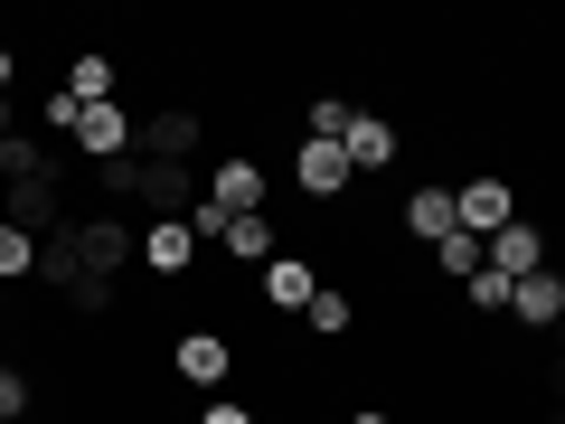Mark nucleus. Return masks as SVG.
<instances>
[{"label":"nucleus","mask_w":565,"mask_h":424,"mask_svg":"<svg viewBox=\"0 0 565 424\" xmlns=\"http://www.w3.org/2000/svg\"><path fill=\"white\" fill-rule=\"evenodd\" d=\"M340 151H349V170H359V180H377V170L405 161V132H396V114L359 104V114H349V132H340Z\"/></svg>","instance_id":"nucleus-7"},{"label":"nucleus","mask_w":565,"mask_h":424,"mask_svg":"<svg viewBox=\"0 0 565 424\" xmlns=\"http://www.w3.org/2000/svg\"><path fill=\"white\" fill-rule=\"evenodd\" d=\"M199 141H207V104H151L141 114V151L151 161H199Z\"/></svg>","instance_id":"nucleus-8"},{"label":"nucleus","mask_w":565,"mask_h":424,"mask_svg":"<svg viewBox=\"0 0 565 424\" xmlns=\"http://www.w3.org/2000/svg\"><path fill=\"white\" fill-rule=\"evenodd\" d=\"M0 283H39V236L29 226H0Z\"/></svg>","instance_id":"nucleus-17"},{"label":"nucleus","mask_w":565,"mask_h":424,"mask_svg":"<svg viewBox=\"0 0 565 424\" xmlns=\"http://www.w3.org/2000/svg\"><path fill=\"white\" fill-rule=\"evenodd\" d=\"M481 264H490V245H481V236H462V226H452V236L434 245V274H444V283H471Z\"/></svg>","instance_id":"nucleus-15"},{"label":"nucleus","mask_w":565,"mask_h":424,"mask_svg":"<svg viewBox=\"0 0 565 424\" xmlns=\"http://www.w3.org/2000/svg\"><path fill=\"white\" fill-rule=\"evenodd\" d=\"M452 208H462V236H500L509 218H527L519 208V180H500V170H481V180H452Z\"/></svg>","instance_id":"nucleus-5"},{"label":"nucleus","mask_w":565,"mask_h":424,"mask_svg":"<svg viewBox=\"0 0 565 424\" xmlns=\"http://www.w3.org/2000/svg\"><path fill=\"white\" fill-rule=\"evenodd\" d=\"M57 85H66L76 104H114V95H122V66L104 57V47H85V57H66V76H57Z\"/></svg>","instance_id":"nucleus-14"},{"label":"nucleus","mask_w":565,"mask_h":424,"mask_svg":"<svg viewBox=\"0 0 565 424\" xmlns=\"http://www.w3.org/2000/svg\"><path fill=\"white\" fill-rule=\"evenodd\" d=\"M340 424H396V405H367L359 396V405H340Z\"/></svg>","instance_id":"nucleus-22"},{"label":"nucleus","mask_w":565,"mask_h":424,"mask_svg":"<svg viewBox=\"0 0 565 424\" xmlns=\"http://www.w3.org/2000/svg\"><path fill=\"white\" fill-rule=\"evenodd\" d=\"M509 321H519V330H565V274H556V264L527 274V283H509Z\"/></svg>","instance_id":"nucleus-13"},{"label":"nucleus","mask_w":565,"mask_h":424,"mask_svg":"<svg viewBox=\"0 0 565 424\" xmlns=\"http://www.w3.org/2000/svg\"><path fill=\"white\" fill-rule=\"evenodd\" d=\"M311 293H321V264H311L302 245H282V255L255 274V303L274 311V321H302V311H311Z\"/></svg>","instance_id":"nucleus-4"},{"label":"nucleus","mask_w":565,"mask_h":424,"mask_svg":"<svg viewBox=\"0 0 565 424\" xmlns=\"http://www.w3.org/2000/svg\"><path fill=\"white\" fill-rule=\"evenodd\" d=\"M10 132H29V95H0V141Z\"/></svg>","instance_id":"nucleus-21"},{"label":"nucleus","mask_w":565,"mask_h":424,"mask_svg":"<svg viewBox=\"0 0 565 424\" xmlns=\"http://www.w3.org/2000/svg\"><path fill=\"white\" fill-rule=\"evenodd\" d=\"M199 255H207V245H199L189 218H151V226H141V274H151V283H189Z\"/></svg>","instance_id":"nucleus-6"},{"label":"nucleus","mask_w":565,"mask_h":424,"mask_svg":"<svg viewBox=\"0 0 565 424\" xmlns=\"http://www.w3.org/2000/svg\"><path fill=\"white\" fill-rule=\"evenodd\" d=\"M199 424H274V415H264V405H245V396H207Z\"/></svg>","instance_id":"nucleus-20"},{"label":"nucleus","mask_w":565,"mask_h":424,"mask_svg":"<svg viewBox=\"0 0 565 424\" xmlns=\"http://www.w3.org/2000/svg\"><path fill=\"white\" fill-rule=\"evenodd\" d=\"M170 378L199 386V396H226V378H236V340H226V321L170 330Z\"/></svg>","instance_id":"nucleus-2"},{"label":"nucleus","mask_w":565,"mask_h":424,"mask_svg":"<svg viewBox=\"0 0 565 424\" xmlns=\"http://www.w3.org/2000/svg\"><path fill=\"white\" fill-rule=\"evenodd\" d=\"M349 114H359L349 95H311V104H302V141H340V132H349Z\"/></svg>","instance_id":"nucleus-16"},{"label":"nucleus","mask_w":565,"mask_h":424,"mask_svg":"<svg viewBox=\"0 0 565 424\" xmlns=\"http://www.w3.org/2000/svg\"><path fill=\"white\" fill-rule=\"evenodd\" d=\"M302 340H321V349H349V340H359V293H349V283H321V293H311Z\"/></svg>","instance_id":"nucleus-12"},{"label":"nucleus","mask_w":565,"mask_h":424,"mask_svg":"<svg viewBox=\"0 0 565 424\" xmlns=\"http://www.w3.org/2000/svg\"><path fill=\"white\" fill-rule=\"evenodd\" d=\"M0 226H10V208H0Z\"/></svg>","instance_id":"nucleus-24"},{"label":"nucleus","mask_w":565,"mask_h":424,"mask_svg":"<svg viewBox=\"0 0 565 424\" xmlns=\"http://www.w3.org/2000/svg\"><path fill=\"white\" fill-rule=\"evenodd\" d=\"M462 303H471V321H509V274H490V264H481V274L462 283Z\"/></svg>","instance_id":"nucleus-19"},{"label":"nucleus","mask_w":565,"mask_h":424,"mask_svg":"<svg viewBox=\"0 0 565 424\" xmlns=\"http://www.w3.org/2000/svg\"><path fill=\"white\" fill-rule=\"evenodd\" d=\"M546 255H556V236H546L537 218H509L500 236H490V274H509V283H527V274H546Z\"/></svg>","instance_id":"nucleus-10"},{"label":"nucleus","mask_w":565,"mask_h":424,"mask_svg":"<svg viewBox=\"0 0 565 424\" xmlns=\"http://www.w3.org/2000/svg\"><path fill=\"white\" fill-rule=\"evenodd\" d=\"M282 245H292V236H282V218H274V208H264V218H226V236H217V255L236 264V274H264V264H274Z\"/></svg>","instance_id":"nucleus-11"},{"label":"nucleus","mask_w":565,"mask_h":424,"mask_svg":"<svg viewBox=\"0 0 565 424\" xmlns=\"http://www.w3.org/2000/svg\"><path fill=\"white\" fill-rule=\"evenodd\" d=\"M292 189H302V208H349L359 199V170H349V151L340 141H292Z\"/></svg>","instance_id":"nucleus-3"},{"label":"nucleus","mask_w":565,"mask_h":424,"mask_svg":"<svg viewBox=\"0 0 565 424\" xmlns=\"http://www.w3.org/2000/svg\"><path fill=\"white\" fill-rule=\"evenodd\" d=\"M29 405H39V378L20 359H0V424H29Z\"/></svg>","instance_id":"nucleus-18"},{"label":"nucleus","mask_w":565,"mask_h":424,"mask_svg":"<svg viewBox=\"0 0 565 424\" xmlns=\"http://www.w3.org/2000/svg\"><path fill=\"white\" fill-rule=\"evenodd\" d=\"M274 199H282V180H274V170H264L255 151H226V161L207 170V199L189 208V226H199V245H207V255H217L226 218H264V208H274Z\"/></svg>","instance_id":"nucleus-1"},{"label":"nucleus","mask_w":565,"mask_h":424,"mask_svg":"<svg viewBox=\"0 0 565 424\" xmlns=\"http://www.w3.org/2000/svg\"><path fill=\"white\" fill-rule=\"evenodd\" d=\"M396 226L424 245V255H434V245H444L452 226H462V208H452V180H415V189L396 199Z\"/></svg>","instance_id":"nucleus-9"},{"label":"nucleus","mask_w":565,"mask_h":424,"mask_svg":"<svg viewBox=\"0 0 565 424\" xmlns=\"http://www.w3.org/2000/svg\"><path fill=\"white\" fill-rule=\"evenodd\" d=\"M0 95H20V47L0 39Z\"/></svg>","instance_id":"nucleus-23"}]
</instances>
